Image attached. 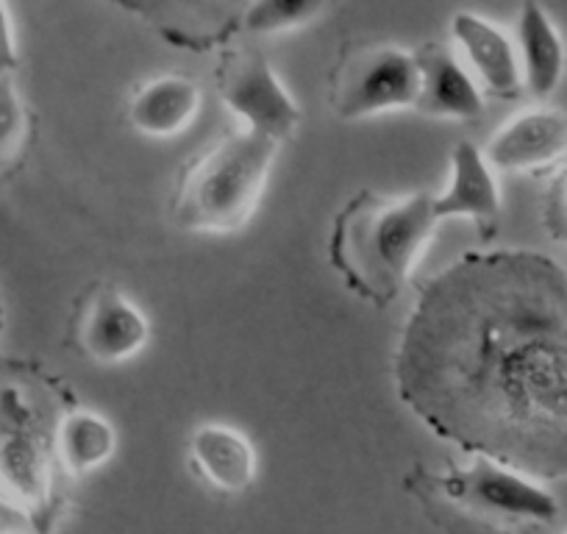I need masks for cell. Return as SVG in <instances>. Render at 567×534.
I'll return each mask as SVG.
<instances>
[{
    "instance_id": "obj_1",
    "label": "cell",
    "mask_w": 567,
    "mask_h": 534,
    "mask_svg": "<svg viewBox=\"0 0 567 534\" xmlns=\"http://www.w3.org/2000/svg\"><path fill=\"white\" fill-rule=\"evenodd\" d=\"M398 398L465 456L537 479L567 454V279L526 250H471L420 287Z\"/></svg>"
},
{
    "instance_id": "obj_2",
    "label": "cell",
    "mask_w": 567,
    "mask_h": 534,
    "mask_svg": "<svg viewBox=\"0 0 567 534\" xmlns=\"http://www.w3.org/2000/svg\"><path fill=\"white\" fill-rule=\"evenodd\" d=\"M440 226L434 193L364 189L331 223L329 261L353 296L386 309L412 285Z\"/></svg>"
},
{
    "instance_id": "obj_3",
    "label": "cell",
    "mask_w": 567,
    "mask_h": 534,
    "mask_svg": "<svg viewBox=\"0 0 567 534\" xmlns=\"http://www.w3.org/2000/svg\"><path fill=\"white\" fill-rule=\"evenodd\" d=\"M403 484L449 534H543L559 517V501L539 479L489 456L414 465Z\"/></svg>"
},
{
    "instance_id": "obj_4",
    "label": "cell",
    "mask_w": 567,
    "mask_h": 534,
    "mask_svg": "<svg viewBox=\"0 0 567 534\" xmlns=\"http://www.w3.org/2000/svg\"><path fill=\"white\" fill-rule=\"evenodd\" d=\"M281 143L250 131H231L200 151L178 173L171 217L189 234H237L265 198Z\"/></svg>"
},
{
    "instance_id": "obj_5",
    "label": "cell",
    "mask_w": 567,
    "mask_h": 534,
    "mask_svg": "<svg viewBox=\"0 0 567 534\" xmlns=\"http://www.w3.org/2000/svg\"><path fill=\"white\" fill-rule=\"evenodd\" d=\"M56 427L23 384H0V510L34 534H53L68 512Z\"/></svg>"
},
{
    "instance_id": "obj_6",
    "label": "cell",
    "mask_w": 567,
    "mask_h": 534,
    "mask_svg": "<svg viewBox=\"0 0 567 534\" xmlns=\"http://www.w3.org/2000/svg\"><path fill=\"white\" fill-rule=\"evenodd\" d=\"M417 101L420 64L409 48L390 42L353 48L331 75L329 103L346 123L417 109Z\"/></svg>"
},
{
    "instance_id": "obj_7",
    "label": "cell",
    "mask_w": 567,
    "mask_h": 534,
    "mask_svg": "<svg viewBox=\"0 0 567 534\" xmlns=\"http://www.w3.org/2000/svg\"><path fill=\"white\" fill-rule=\"evenodd\" d=\"M217 92L239 129L287 143L301 125V106L256 48L228 51L217 68Z\"/></svg>"
},
{
    "instance_id": "obj_8",
    "label": "cell",
    "mask_w": 567,
    "mask_h": 534,
    "mask_svg": "<svg viewBox=\"0 0 567 534\" xmlns=\"http://www.w3.org/2000/svg\"><path fill=\"white\" fill-rule=\"evenodd\" d=\"M79 351L95 364H123L151 342V320L120 287L95 285L73 320Z\"/></svg>"
},
{
    "instance_id": "obj_9",
    "label": "cell",
    "mask_w": 567,
    "mask_h": 534,
    "mask_svg": "<svg viewBox=\"0 0 567 534\" xmlns=\"http://www.w3.org/2000/svg\"><path fill=\"white\" fill-rule=\"evenodd\" d=\"M482 154L495 173L554 167L567 156V117L556 109H523L495 131Z\"/></svg>"
},
{
    "instance_id": "obj_10",
    "label": "cell",
    "mask_w": 567,
    "mask_h": 534,
    "mask_svg": "<svg viewBox=\"0 0 567 534\" xmlns=\"http://www.w3.org/2000/svg\"><path fill=\"white\" fill-rule=\"evenodd\" d=\"M451 42L484 95L512 101L523 92L517 45L498 23L476 12H456L451 18Z\"/></svg>"
},
{
    "instance_id": "obj_11",
    "label": "cell",
    "mask_w": 567,
    "mask_h": 534,
    "mask_svg": "<svg viewBox=\"0 0 567 534\" xmlns=\"http://www.w3.org/2000/svg\"><path fill=\"white\" fill-rule=\"evenodd\" d=\"M187 454L195 476L223 495H243L254 487L259 473L254 443L231 423H198L189 434Z\"/></svg>"
},
{
    "instance_id": "obj_12",
    "label": "cell",
    "mask_w": 567,
    "mask_h": 534,
    "mask_svg": "<svg viewBox=\"0 0 567 534\" xmlns=\"http://www.w3.org/2000/svg\"><path fill=\"white\" fill-rule=\"evenodd\" d=\"M434 201H437V215L443 223L471 220L478 228H493L501 220L504 195H501L498 176L484 160L482 148L473 143L454 145L449 184L434 193Z\"/></svg>"
},
{
    "instance_id": "obj_13",
    "label": "cell",
    "mask_w": 567,
    "mask_h": 534,
    "mask_svg": "<svg viewBox=\"0 0 567 534\" xmlns=\"http://www.w3.org/2000/svg\"><path fill=\"white\" fill-rule=\"evenodd\" d=\"M417 53L420 101L414 112L471 123L484 114V92L451 45L429 42Z\"/></svg>"
},
{
    "instance_id": "obj_14",
    "label": "cell",
    "mask_w": 567,
    "mask_h": 534,
    "mask_svg": "<svg viewBox=\"0 0 567 534\" xmlns=\"http://www.w3.org/2000/svg\"><path fill=\"white\" fill-rule=\"evenodd\" d=\"M200 86L184 75H159L136 86L128 101V125L151 140L184 134L200 112Z\"/></svg>"
},
{
    "instance_id": "obj_15",
    "label": "cell",
    "mask_w": 567,
    "mask_h": 534,
    "mask_svg": "<svg viewBox=\"0 0 567 534\" xmlns=\"http://www.w3.org/2000/svg\"><path fill=\"white\" fill-rule=\"evenodd\" d=\"M517 59H520L523 90L534 97H550L567 70V48L559 29L537 0H523L515 29Z\"/></svg>"
},
{
    "instance_id": "obj_16",
    "label": "cell",
    "mask_w": 567,
    "mask_h": 534,
    "mask_svg": "<svg viewBox=\"0 0 567 534\" xmlns=\"http://www.w3.org/2000/svg\"><path fill=\"white\" fill-rule=\"evenodd\" d=\"M56 449L64 473L70 479L90 476L112 460L117 449V434L112 423L92 410H70L59 415Z\"/></svg>"
},
{
    "instance_id": "obj_17",
    "label": "cell",
    "mask_w": 567,
    "mask_h": 534,
    "mask_svg": "<svg viewBox=\"0 0 567 534\" xmlns=\"http://www.w3.org/2000/svg\"><path fill=\"white\" fill-rule=\"evenodd\" d=\"M329 0H248L243 29L254 37H276L298 31L326 12Z\"/></svg>"
},
{
    "instance_id": "obj_18",
    "label": "cell",
    "mask_w": 567,
    "mask_h": 534,
    "mask_svg": "<svg viewBox=\"0 0 567 534\" xmlns=\"http://www.w3.org/2000/svg\"><path fill=\"white\" fill-rule=\"evenodd\" d=\"M29 145V109L14 75H0V182L12 176Z\"/></svg>"
},
{
    "instance_id": "obj_19",
    "label": "cell",
    "mask_w": 567,
    "mask_h": 534,
    "mask_svg": "<svg viewBox=\"0 0 567 534\" xmlns=\"http://www.w3.org/2000/svg\"><path fill=\"white\" fill-rule=\"evenodd\" d=\"M20 64L18 31H14L9 0H0V75H14Z\"/></svg>"
},
{
    "instance_id": "obj_20",
    "label": "cell",
    "mask_w": 567,
    "mask_h": 534,
    "mask_svg": "<svg viewBox=\"0 0 567 534\" xmlns=\"http://www.w3.org/2000/svg\"><path fill=\"white\" fill-rule=\"evenodd\" d=\"M550 223H554L556 234L567 237V173L561 182L556 184L554 201H550Z\"/></svg>"
},
{
    "instance_id": "obj_21",
    "label": "cell",
    "mask_w": 567,
    "mask_h": 534,
    "mask_svg": "<svg viewBox=\"0 0 567 534\" xmlns=\"http://www.w3.org/2000/svg\"><path fill=\"white\" fill-rule=\"evenodd\" d=\"M0 331H3V301H0Z\"/></svg>"
},
{
    "instance_id": "obj_22",
    "label": "cell",
    "mask_w": 567,
    "mask_h": 534,
    "mask_svg": "<svg viewBox=\"0 0 567 534\" xmlns=\"http://www.w3.org/2000/svg\"><path fill=\"white\" fill-rule=\"evenodd\" d=\"M0 534H34V532H0Z\"/></svg>"
},
{
    "instance_id": "obj_23",
    "label": "cell",
    "mask_w": 567,
    "mask_h": 534,
    "mask_svg": "<svg viewBox=\"0 0 567 534\" xmlns=\"http://www.w3.org/2000/svg\"><path fill=\"white\" fill-rule=\"evenodd\" d=\"M565 534H567V528H565Z\"/></svg>"
}]
</instances>
